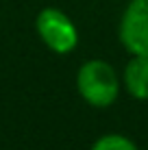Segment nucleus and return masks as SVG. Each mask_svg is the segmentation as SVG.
I'll use <instances>...</instances> for the list:
<instances>
[{
  "mask_svg": "<svg viewBox=\"0 0 148 150\" xmlns=\"http://www.w3.org/2000/svg\"><path fill=\"white\" fill-rule=\"evenodd\" d=\"M118 37L126 52L148 54V0H129L120 18Z\"/></svg>",
  "mask_w": 148,
  "mask_h": 150,
  "instance_id": "3",
  "label": "nucleus"
},
{
  "mask_svg": "<svg viewBox=\"0 0 148 150\" xmlns=\"http://www.w3.org/2000/svg\"><path fill=\"white\" fill-rule=\"evenodd\" d=\"M126 94L135 100H148V54H133L122 74Z\"/></svg>",
  "mask_w": 148,
  "mask_h": 150,
  "instance_id": "4",
  "label": "nucleus"
},
{
  "mask_svg": "<svg viewBox=\"0 0 148 150\" xmlns=\"http://www.w3.org/2000/svg\"><path fill=\"white\" fill-rule=\"evenodd\" d=\"M35 30L42 44L55 54H68L79 44V30H76L72 18L57 7H46L37 13Z\"/></svg>",
  "mask_w": 148,
  "mask_h": 150,
  "instance_id": "2",
  "label": "nucleus"
},
{
  "mask_svg": "<svg viewBox=\"0 0 148 150\" xmlns=\"http://www.w3.org/2000/svg\"><path fill=\"white\" fill-rule=\"evenodd\" d=\"M76 91L96 109H107L118 100L120 79L111 63L103 59H89L76 72Z\"/></svg>",
  "mask_w": 148,
  "mask_h": 150,
  "instance_id": "1",
  "label": "nucleus"
},
{
  "mask_svg": "<svg viewBox=\"0 0 148 150\" xmlns=\"http://www.w3.org/2000/svg\"><path fill=\"white\" fill-rule=\"evenodd\" d=\"M89 150H140V148L135 146L133 139H129L126 135H120V133H107V135L96 139Z\"/></svg>",
  "mask_w": 148,
  "mask_h": 150,
  "instance_id": "5",
  "label": "nucleus"
}]
</instances>
